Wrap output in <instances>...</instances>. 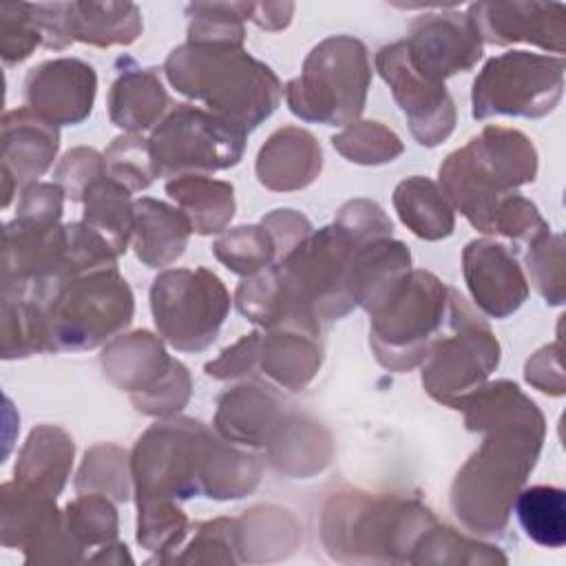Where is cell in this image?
<instances>
[{"label": "cell", "instance_id": "836d02e7", "mask_svg": "<svg viewBox=\"0 0 566 566\" xmlns=\"http://www.w3.org/2000/svg\"><path fill=\"white\" fill-rule=\"evenodd\" d=\"M515 515L524 533L539 546L566 544V493L557 486H531L517 493Z\"/></svg>", "mask_w": 566, "mask_h": 566}, {"label": "cell", "instance_id": "f546056e", "mask_svg": "<svg viewBox=\"0 0 566 566\" xmlns=\"http://www.w3.org/2000/svg\"><path fill=\"white\" fill-rule=\"evenodd\" d=\"M0 531L2 546H31L62 513L55 509V497L42 491L29 489L20 482H4L0 491Z\"/></svg>", "mask_w": 566, "mask_h": 566}, {"label": "cell", "instance_id": "5bb4252c", "mask_svg": "<svg viewBox=\"0 0 566 566\" xmlns=\"http://www.w3.org/2000/svg\"><path fill=\"white\" fill-rule=\"evenodd\" d=\"M402 46L409 66L431 82L469 71L482 57V40L471 18L453 11L420 15Z\"/></svg>", "mask_w": 566, "mask_h": 566}, {"label": "cell", "instance_id": "e575fe53", "mask_svg": "<svg viewBox=\"0 0 566 566\" xmlns=\"http://www.w3.org/2000/svg\"><path fill=\"white\" fill-rule=\"evenodd\" d=\"M411 564H506V555L495 546L467 539L436 522L418 539Z\"/></svg>", "mask_w": 566, "mask_h": 566}, {"label": "cell", "instance_id": "7402d4cb", "mask_svg": "<svg viewBox=\"0 0 566 566\" xmlns=\"http://www.w3.org/2000/svg\"><path fill=\"white\" fill-rule=\"evenodd\" d=\"M323 166L321 146L312 133L285 126L270 135L256 155V177L270 190L310 186Z\"/></svg>", "mask_w": 566, "mask_h": 566}, {"label": "cell", "instance_id": "603a6c76", "mask_svg": "<svg viewBox=\"0 0 566 566\" xmlns=\"http://www.w3.org/2000/svg\"><path fill=\"white\" fill-rule=\"evenodd\" d=\"M192 228L179 208L142 197L133 201V248L148 268L175 263L188 243Z\"/></svg>", "mask_w": 566, "mask_h": 566}, {"label": "cell", "instance_id": "4fadbf2b", "mask_svg": "<svg viewBox=\"0 0 566 566\" xmlns=\"http://www.w3.org/2000/svg\"><path fill=\"white\" fill-rule=\"evenodd\" d=\"M376 69L389 84L394 99L407 115L411 135L420 146H438L455 126V106L444 82H431L416 73L400 42L382 46L376 53Z\"/></svg>", "mask_w": 566, "mask_h": 566}, {"label": "cell", "instance_id": "1f68e13d", "mask_svg": "<svg viewBox=\"0 0 566 566\" xmlns=\"http://www.w3.org/2000/svg\"><path fill=\"white\" fill-rule=\"evenodd\" d=\"M73 40L111 46L130 44L142 33L139 9L130 2H69Z\"/></svg>", "mask_w": 566, "mask_h": 566}, {"label": "cell", "instance_id": "d590c367", "mask_svg": "<svg viewBox=\"0 0 566 566\" xmlns=\"http://www.w3.org/2000/svg\"><path fill=\"white\" fill-rule=\"evenodd\" d=\"M126 453L115 444H97L86 451L75 478L77 493H102L117 502L130 495V473Z\"/></svg>", "mask_w": 566, "mask_h": 566}, {"label": "cell", "instance_id": "f6af8a7d", "mask_svg": "<svg viewBox=\"0 0 566 566\" xmlns=\"http://www.w3.org/2000/svg\"><path fill=\"white\" fill-rule=\"evenodd\" d=\"M170 562L184 564H232L239 562L237 542H234V520L219 517L197 526L192 542L181 555H175Z\"/></svg>", "mask_w": 566, "mask_h": 566}, {"label": "cell", "instance_id": "e0dca14e", "mask_svg": "<svg viewBox=\"0 0 566 566\" xmlns=\"http://www.w3.org/2000/svg\"><path fill=\"white\" fill-rule=\"evenodd\" d=\"M480 35L491 44L528 42L564 53L566 7L555 2H480L467 13Z\"/></svg>", "mask_w": 566, "mask_h": 566}, {"label": "cell", "instance_id": "44dd1931", "mask_svg": "<svg viewBox=\"0 0 566 566\" xmlns=\"http://www.w3.org/2000/svg\"><path fill=\"white\" fill-rule=\"evenodd\" d=\"M285 416L283 405L265 387L239 385L219 398L214 429L232 444L268 447Z\"/></svg>", "mask_w": 566, "mask_h": 566}, {"label": "cell", "instance_id": "2e32d148", "mask_svg": "<svg viewBox=\"0 0 566 566\" xmlns=\"http://www.w3.org/2000/svg\"><path fill=\"white\" fill-rule=\"evenodd\" d=\"M2 287L69 279L66 226L13 219L4 226Z\"/></svg>", "mask_w": 566, "mask_h": 566}, {"label": "cell", "instance_id": "60d3db41", "mask_svg": "<svg viewBox=\"0 0 566 566\" xmlns=\"http://www.w3.org/2000/svg\"><path fill=\"white\" fill-rule=\"evenodd\" d=\"M104 166L106 175L130 192L148 188L159 177L150 139L137 135L117 137L104 153Z\"/></svg>", "mask_w": 566, "mask_h": 566}, {"label": "cell", "instance_id": "8992f818", "mask_svg": "<svg viewBox=\"0 0 566 566\" xmlns=\"http://www.w3.org/2000/svg\"><path fill=\"white\" fill-rule=\"evenodd\" d=\"M451 287L424 270H409L367 312L369 343L382 367L409 371L420 365L447 327Z\"/></svg>", "mask_w": 566, "mask_h": 566}, {"label": "cell", "instance_id": "277c9868", "mask_svg": "<svg viewBox=\"0 0 566 566\" xmlns=\"http://www.w3.org/2000/svg\"><path fill=\"white\" fill-rule=\"evenodd\" d=\"M436 524L433 513L411 497L338 493L321 517L327 553L338 562H409L418 539Z\"/></svg>", "mask_w": 566, "mask_h": 566}, {"label": "cell", "instance_id": "ee69618b", "mask_svg": "<svg viewBox=\"0 0 566 566\" xmlns=\"http://www.w3.org/2000/svg\"><path fill=\"white\" fill-rule=\"evenodd\" d=\"M38 44H42V35L31 18V4L2 2L0 4V55L4 64H15L27 60Z\"/></svg>", "mask_w": 566, "mask_h": 566}, {"label": "cell", "instance_id": "f907efd6", "mask_svg": "<svg viewBox=\"0 0 566 566\" xmlns=\"http://www.w3.org/2000/svg\"><path fill=\"white\" fill-rule=\"evenodd\" d=\"M261 226L270 232L276 250V263L285 259L310 232V221L296 212V210H274L268 217H263Z\"/></svg>", "mask_w": 566, "mask_h": 566}, {"label": "cell", "instance_id": "8d00e7d4", "mask_svg": "<svg viewBox=\"0 0 566 566\" xmlns=\"http://www.w3.org/2000/svg\"><path fill=\"white\" fill-rule=\"evenodd\" d=\"M62 515L71 537L82 551L117 542V511L102 493H80L66 504Z\"/></svg>", "mask_w": 566, "mask_h": 566}, {"label": "cell", "instance_id": "d4e9b609", "mask_svg": "<svg viewBox=\"0 0 566 566\" xmlns=\"http://www.w3.org/2000/svg\"><path fill=\"white\" fill-rule=\"evenodd\" d=\"M73 440L53 424L35 427L15 462V482L57 497L73 462Z\"/></svg>", "mask_w": 566, "mask_h": 566}, {"label": "cell", "instance_id": "ffe728a7", "mask_svg": "<svg viewBox=\"0 0 566 566\" xmlns=\"http://www.w3.org/2000/svg\"><path fill=\"white\" fill-rule=\"evenodd\" d=\"M177 365L179 360L170 358L161 340L150 332L117 336L102 354L104 374L113 385L130 394L133 405L153 394Z\"/></svg>", "mask_w": 566, "mask_h": 566}, {"label": "cell", "instance_id": "b9f144b4", "mask_svg": "<svg viewBox=\"0 0 566 566\" xmlns=\"http://www.w3.org/2000/svg\"><path fill=\"white\" fill-rule=\"evenodd\" d=\"M526 268L533 285L546 303L559 305L564 301V241L562 234L546 230L528 243Z\"/></svg>", "mask_w": 566, "mask_h": 566}, {"label": "cell", "instance_id": "7bdbcfd3", "mask_svg": "<svg viewBox=\"0 0 566 566\" xmlns=\"http://www.w3.org/2000/svg\"><path fill=\"white\" fill-rule=\"evenodd\" d=\"M188 42L243 44V4H190Z\"/></svg>", "mask_w": 566, "mask_h": 566}, {"label": "cell", "instance_id": "9c48e42d", "mask_svg": "<svg viewBox=\"0 0 566 566\" xmlns=\"http://www.w3.org/2000/svg\"><path fill=\"white\" fill-rule=\"evenodd\" d=\"M210 438L212 433L190 418H168L150 427L130 455L137 500L177 502L203 495V462Z\"/></svg>", "mask_w": 566, "mask_h": 566}, {"label": "cell", "instance_id": "484cf974", "mask_svg": "<svg viewBox=\"0 0 566 566\" xmlns=\"http://www.w3.org/2000/svg\"><path fill=\"white\" fill-rule=\"evenodd\" d=\"M170 106L168 93L155 69L126 66L108 93V115L115 126L139 133L155 126Z\"/></svg>", "mask_w": 566, "mask_h": 566}, {"label": "cell", "instance_id": "83f0119b", "mask_svg": "<svg viewBox=\"0 0 566 566\" xmlns=\"http://www.w3.org/2000/svg\"><path fill=\"white\" fill-rule=\"evenodd\" d=\"M166 192L199 234L221 232L234 217V188L228 181L206 175H184L170 179Z\"/></svg>", "mask_w": 566, "mask_h": 566}, {"label": "cell", "instance_id": "6da1fadb", "mask_svg": "<svg viewBox=\"0 0 566 566\" xmlns=\"http://www.w3.org/2000/svg\"><path fill=\"white\" fill-rule=\"evenodd\" d=\"M462 409L467 429L484 431L486 438L458 471L451 509L469 531L500 535L539 455L544 418L511 380L484 385Z\"/></svg>", "mask_w": 566, "mask_h": 566}, {"label": "cell", "instance_id": "3957f363", "mask_svg": "<svg viewBox=\"0 0 566 566\" xmlns=\"http://www.w3.org/2000/svg\"><path fill=\"white\" fill-rule=\"evenodd\" d=\"M537 153L526 135L504 126H486L464 148L440 166V188L451 208L473 228L493 234V223L506 197L535 179Z\"/></svg>", "mask_w": 566, "mask_h": 566}, {"label": "cell", "instance_id": "f1b7e54d", "mask_svg": "<svg viewBox=\"0 0 566 566\" xmlns=\"http://www.w3.org/2000/svg\"><path fill=\"white\" fill-rule=\"evenodd\" d=\"M296 520L274 506H256L234 520V542L239 562H270L285 557L298 544Z\"/></svg>", "mask_w": 566, "mask_h": 566}, {"label": "cell", "instance_id": "bcb514c9", "mask_svg": "<svg viewBox=\"0 0 566 566\" xmlns=\"http://www.w3.org/2000/svg\"><path fill=\"white\" fill-rule=\"evenodd\" d=\"M106 175L104 157L93 148L69 150L55 168V181L73 201L84 199L86 190Z\"/></svg>", "mask_w": 566, "mask_h": 566}, {"label": "cell", "instance_id": "c3c4849f", "mask_svg": "<svg viewBox=\"0 0 566 566\" xmlns=\"http://www.w3.org/2000/svg\"><path fill=\"white\" fill-rule=\"evenodd\" d=\"M259 345H261L259 332L243 336L232 347L223 349L219 358L210 360L206 365V374L219 380L254 376L259 371Z\"/></svg>", "mask_w": 566, "mask_h": 566}, {"label": "cell", "instance_id": "f35d334b", "mask_svg": "<svg viewBox=\"0 0 566 566\" xmlns=\"http://www.w3.org/2000/svg\"><path fill=\"white\" fill-rule=\"evenodd\" d=\"M137 542L146 551L168 553L186 537L188 517L175 500L142 497L137 500Z\"/></svg>", "mask_w": 566, "mask_h": 566}, {"label": "cell", "instance_id": "30bf717a", "mask_svg": "<svg viewBox=\"0 0 566 566\" xmlns=\"http://www.w3.org/2000/svg\"><path fill=\"white\" fill-rule=\"evenodd\" d=\"M150 310L159 336L175 349L201 352L217 338L230 294L206 268L166 270L153 281Z\"/></svg>", "mask_w": 566, "mask_h": 566}, {"label": "cell", "instance_id": "681fc988", "mask_svg": "<svg viewBox=\"0 0 566 566\" xmlns=\"http://www.w3.org/2000/svg\"><path fill=\"white\" fill-rule=\"evenodd\" d=\"M64 190L57 184H31L22 190L15 217L38 223H57L62 217Z\"/></svg>", "mask_w": 566, "mask_h": 566}, {"label": "cell", "instance_id": "816d5d0a", "mask_svg": "<svg viewBox=\"0 0 566 566\" xmlns=\"http://www.w3.org/2000/svg\"><path fill=\"white\" fill-rule=\"evenodd\" d=\"M524 376L539 391L562 396L564 394V374H562L559 340L555 345L542 347L533 358H528Z\"/></svg>", "mask_w": 566, "mask_h": 566}, {"label": "cell", "instance_id": "d6a6232c", "mask_svg": "<svg viewBox=\"0 0 566 566\" xmlns=\"http://www.w3.org/2000/svg\"><path fill=\"white\" fill-rule=\"evenodd\" d=\"M84 223L93 228L117 256L126 252L133 237L130 190L104 175L84 195Z\"/></svg>", "mask_w": 566, "mask_h": 566}, {"label": "cell", "instance_id": "d6986e66", "mask_svg": "<svg viewBox=\"0 0 566 566\" xmlns=\"http://www.w3.org/2000/svg\"><path fill=\"white\" fill-rule=\"evenodd\" d=\"M462 261L467 287L486 316L504 318L526 301V279L515 254L506 245L475 239L467 243Z\"/></svg>", "mask_w": 566, "mask_h": 566}, {"label": "cell", "instance_id": "7dc6e473", "mask_svg": "<svg viewBox=\"0 0 566 566\" xmlns=\"http://www.w3.org/2000/svg\"><path fill=\"white\" fill-rule=\"evenodd\" d=\"M334 223L343 228L358 243L387 239L391 237V230H394L391 219L382 212V208L367 199H356L345 203L338 210V217Z\"/></svg>", "mask_w": 566, "mask_h": 566}, {"label": "cell", "instance_id": "52a82bcc", "mask_svg": "<svg viewBox=\"0 0 566 566\" xmlns=\"http://www.w3.org/2000/svg\"><path fill=\"white\" fill-rule=\"evenodd\" d=\"M371 64L360 40L332 35L312 49L298 77L285 86L290 111L325 126H345L363 113Z\"/></svg>", "mask_w": 566, "mask_h": 566}, {"label": "cell", "instance_id": "74e56055", "mask_svg": "<svg viewBox=\"0 0 566 566\" xmlns=\"http://www.w3.org/2000/svg\"><path fill=\"white\" fill-rule=\"evenodd\" d=\"M214 256L234 274L250 276L276 263V250L263 226H239L223 232L214 245Z\"/></svg>", "mask_w": 566, "mask_h": 566}, {"label": "cell", "instance_id": "9a60e30c", "mask_svg": "<svg viewBox=\"0 0 566 566\" xmlns=\"http://www.w3.org/2000/svg\"><path fill=\"white\" fill-rule=\"evenodd\" d=\"M97 77L75 57L42 62L24 80L27 106L55 126H75L93 111Z\"/></svg>", "mask_w": 566, "mask_h": 566}, {"label": "cell", "instance_id": "ac0fdd59", "mask_svg": "<svg viewBox=\"0 0 566 566\" xmlns=\"http://www.w3.org/2000/svg\"><path fill=\"white\" fill-rule=\"evenodd\" d=\"M60 146L57 126L33 113L29 106L4 113L2 117V206L7 208L13 190L29 188L53 164Z\"/></svg>", "mask_w": 566, "mask_h": 566}, {"label": "cell", "instance_id": "7a4b0ae2", "mask_svg": "<svg viewBox=\"0 0 566 566\" xmlns=\"http://www.w3.org/2000/svg\"><path fill=\"white\" fill-rule=\"evenodd\" d=\"M164 71L179 93L243 133L268 119L283 93L272 69L241 44L186 42L168 55Z\"/></svg>", "mask_w": 566, "mask_h": 566}, {"label": "cell", "instance_id": "ba28073f", "mask_svg": "<svg viewBox=\"0 0 566 566\" xmlns=\"http://www.w3.org/2000/svg\"><path fill=\"white\" fill-rule=\"evenodd\" d=\"M497 363L500 345L495 336L480 318H475L464 298L451 290L447 327L424 358V389L438 402L462 409V405L486 385V378Z\"/></svg>", "mask_w": 566, "mask_h": 566}, {"label": "cell", "instance_id": "ab89813d", "mask_svg": "<svg viewBox=\"0 0 566 566\" xmlns=\"http://www.w3.org/2000/svg\"><path fill=\"white\" fill-rule=\"evenodd\" d=\"M332 146L354 164L376 166L394 161L402 153V142L380 122H354L332 137Z\"/></svg>", "mask_w": 566, "mask_h": 566}, {"label": "cell", "instance_id": "5b68a950", "mask_svg": "<svg viewBox=\"0 0 566 566\" xmlns=\"http://www.w3.org/2000/svg\"><path fill=\"white\" fill-rule=\"evenodd\" d=\"M2 290H22L44 310L51 352L93 349L124 329L135 310L117 268Z\"/></svg>", "mask_w": 566, "mask_h": 566}, {"label": "cell", "instance_id": "cb8c5ba5", "mask_svg": "<svg viewBox=\"0 0 566 566\" xmlns=\"http://www.w3.org/2000/svg\"><path fill=\"white\" fill-rule=\"evenodd\" d=\"M321 360V336L296 329H268V334H261L259 369L283 389H305L316 376Z\"/></svg>", "mask_w": 566, "mask_h": 566}, {"label": "cell", "instance_id": "8fae6325", "mask_svg": "<svg viewBox=\"0 0 566 566\" xmlns=\"http://www.w3.org/2000/svg\"><path fill=\"white\" fill-rule=\"evenodd\" d=\"M564 91V57L528 51L502 53L473 82V117H544Z\"/></svg>", "mask_w": 566, "mask_h": 566}, {"label": "cell", "instance_id": "f5cc1de1", "mask_svg": "<svg viewBox=\"0 0 566 566\" xmlns=\"http://www.w3.org/2000/svg\"><path fill=\"white\" fill-rule=\"evenodd\" d=\"M292 11H294V4L290 2H261V4H243V15L252 22H256L259 27L263 29H270V31H279V29H285L290 24V18H292Z\"/></svg>", "mask_w": 566, "mask_h": 566}, {"label": "cell", "instance_id": "4dcf8cb0", "mask_svg": "<svg viewBox=\"0 0 566 566\" xmlns=\"http://www.w3.org/2000/svg\"><path fill=\"white\" fill-rule=\"evenodd\" d=\"M400 221L420 239L438 241L453 232V208L442 188L424 177H409L394 190Z\"/></svg>", "mask_w": 566, "mask_h": 566}, {"label": "cell", "instance_id": "4316f807", "mask_svg": "<svg viewBox=\"0 0 566 566\" xmlns=\"http://www.w3.org/2000/svg\"><path fill=\"white\" fill-rule=\"evenodd\" d=\"M268 458L281 473L307 478L329 464L332 440L318 422L285 416L268 442Z\"/></svg>", "mask_w": 566, "mask_h": 566}, {"label": "cell", "instance_id": "7c38bea8", "mask_svg": "<svg viewBox=\"0 0 566 566\" xmlns=\"http://www.w3.org/2000/svg\"><path fill=\"white\" fill-rule=\"evenodd\" d=\"M245 135L203 108L179 104L150 137L157 175L175 179L230 168L243 155Z\"/></svg>", "mask_w": 566, "mask_h": 566}]
</instances>
